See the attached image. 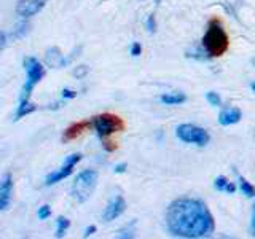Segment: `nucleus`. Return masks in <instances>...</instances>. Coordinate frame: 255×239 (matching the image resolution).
Returning a JSON list of instances; mask_svg holds the SVG:
<instances>
[{
    "label": "nucleus",
    "mask_w": 255,
    "mask_h": 239,
    "mask_svg": "<svg viewBox=\"0 0 255 239\" xmlns=\"http://www.w3.org/2000/svg\"><path fill=\"white\" fill-rule=\"evenodd\" d=\"M166 227L175 238L199 239L209 238L214 233L215 222L201 199L179 198L167 207Z\"/></svg>",
    "instance_id": "f257e3e1"
},
{
    "label": "nucleus",
    "mask_w": 255,
    "mask_h": 239,
    "mask_svg": "<svg viewBox=\"0 0 255 239\" xmlns=\"http://www.w3.org/2000/svg\"><path fill=\"white\" fill-rule=\"evenodd\" d=\"M201 46L209 58H220L230 48V38L223 24L219 19H211L207 24V29L203 35Z\"/></svg>",
    "instance_id": "f03ea898"
},
{
    "label": "nucleus",
    "mask_w": 255,
    "mask_h": 239,
    "mask_svg": "<svg viewBox=\"0 0 255 239\" xmlns=\"http://www.w3.org/2000/svg\"><path fill=\"white\" fill-rule=\"evenodd\" d=\"M24 69H26V83H24L22 90H21V96H19V104H27L30 102V94L34 91V88L40 83V80L45 77V67L43 64L40 62L37 58H29L24 59Z\"/></svg>",
    "instance_id": "7ed1b4c3"
},
{
    "label": "nucleus",
    "mask_w": 255,
    "mask_h": 239,
    "mask_svg": "<svg viewBox=\"0 0 255 239\" xmlns=\"http://www.w3.org/2000/svg\"><path fill=\"white\" fill-rule=\"evenodd\" d=\"M96 185H98V172L94 169H85L75 177L70 193L77 203H85L93 196Z\"/></svg>",
    "instance_id": "20e7f679"
},
{
    "label": "nucleus",
    "mask_w": 255,
    "mask_h": 239,
    "mask_svg": "<svg viewBox=\"0 0 255 239\" xmlns=\"http://www.w3.org/2000/svg\"><path fill=\"white\" fill-rule=\"evenodd\" d=\"M175 135H177L182 142L193 143V145H198V147H204L211 140V135L204 127L190 124V123H183L175 127Z\"/></svg>",
    "instance_id": "39448f33"
},
{
    "label": "nucleus",
    "mask_w": 255,
    "mask_h": 239,
    "mask_svg": "<svg viewBox=\"0 0 255 239\" xmlns=\"http://www.w3.org/2000/svg\"><path fill=\"white\" fill-rule=\"evenodd\" d=\"M91 123L101 139H107L110 134L125 129L123 120L117 115H112V114H102V115L94 117Z\"/></svg>",
    "instance_id": "423d86ee"
},
{
    "label": "nucleus",
    "mask_w": 255,
    "mask_h": 239,
    "mask_svg": "<svg viewBox=\"0 0 255 239\" xmlns=\"http://www.w3.org/2000/svg\"><path fill=\"white\" fill-rule=\"evenodd\" d=\"M80 159H82V155H80V153H72V155H69L66 158V161H64V164L59 167L58 171H54V172L46 175L45 185L50 187V185H54V183H58V182L64 180L66 177H69V175L74 172V167L80 163Z\"/></svg>",
    "instance_id": "0eeeda50"
},
{
    "label": "nucleus",
    "mask_w": 255,
    "mask_h": 239,
    "mask_svg": "<svg viewBox=\"0 0 255 239\" xmlns=\"http://www.w3.org/2000/svg\"><path fill=\"white\" fill-rule=\"evenodd\" d=\"M45 5L46 0H19L16 3V13L21 18H30V16L42 11Z\"/></svg>",
    "instance_id": "6e6552de"
},
{
    "label": "nucleus",
    "mask_w": 255,
    "mask_h": 239,
    "mask_svg": "<svg viewBox=\"0 0 255 239\" xmlns=\"http://www.w3.org/2000/svg\"><path fill=\"white\" fill-rule=\"evenodd\" d=\"M125 211H126L125 198L123 196H115V198H112L109 201V204L106 206V211H104V214H102V220L104 222H112V220L118 219Z\"/></svg>",
    "instance_id": "1a4fd4ad"
},
{
    "label": "nucleus",
    "mask_w": 255,
    "mask_h": 239,
    "mask_svg": "<svg viewBox=\"0 0 255 239\" xmlns=\"http://www.w3.org/2000/svg\"><path fill=\"white\" fill-rule=\"evenodd\" d=\"M13 196V177L10 172H5L0 182V211H6Z\"/></svg>",
    "instance_id": "9d476101"
},
{
    "label": "nucleus",
    "mask_w": 255,
    "mask_h": 239,
    "mask_svg": "<svg viewBox=\"0 0 255 239\" xmlns=\"http://www.w3.org/2000/svg\"><path fill=\"white\" fill-rule=\"evenodd\" d=\"M72 61V56H69V58H64V54L61 53L59 48H50L46 53H45V62L46 66H50L53 69H59V67H64L67 66V64Z\"/></svg>",
    "instance_id": "9b49d317"
},
{
    "label": "nucleus",
    "mask_w": 255,
    "mask_h": 239,
    "mask_svg": "<svg viewBox=\"0 0 255 239\" xmlns=\"http://www.w3.org/2000/svg\"><path fill=\"white\" fill-rule=\"evenodd\" d=\"M243 118V114L241 110H239L238 107H230V109H225L220 112L219 115V123L222 126H231V124H236L241 121Z\"/></svg>",
    "instance_id": "f8f14e48"
},
{
    "label": "nucleus",
    "mask_w": 255,
    "mask_h": 239,
    "mask_svg": "<svg viewBox=\"0 0 255 239\" xmlns=\"http://www.w3.org/2000/svg\"><path fill=\"white\" fill-rule=\"evenodd\" d=\"M91 124H93V123H90V121H78V123H74L72 126H69L66 131H64L62 140H64V142H69V140L77 139L78 135H82L83 131H86Z\"/></svg>",
    "instance_id": "ddd939ff"
},
{
    "label": "nucleus",
    "mask_w": 255,
    "mask_h": 239,
    "mask_svg": "<svg viewBox=\"0 0 255 239\" xmlns=\"http://www.w3.org/2000/svg\"><path fill=\"white\" fill-rule=\"evenodd\" d=\"M159 102L164 106H180V104L187 102V96L183 93H167L159 96Z\"/></svg>",
    "instance_id": "4468645a"
},
{
    "label": "nucleus",
    "mask_w": 255,
    "mask_h": 239,
    "mask_svg": "<svg viewBox=\"0 0 255 239\" xmlns=\"http://www.w3.org/2000/svg\"><path fill=\"white\" fill-rule=\"evenodd\" d=\"M214 188L217 191H225V193H230V195H233L236 191V185L228 182L225 175H219V177L214 180Z\"/></svg>",
    "instance_id": "2eb2a0df"
},
{
    "label": "nucleus",
    "mask_w": 255,
    "mask_h": 239,
    "mask_svg": "<svg viewBox=\"0 0 255 239\" xmlns=\"http://www.w3.org/2000/svg\"><path fill=\"white\" fill-rule=\"evenodd\" d=\"M238 180H239V190L243 191V195H246L247 198H254L255 196V185H252L249 180L241 177V175H239Z\"/></svg>",
    "instance_id": "dca6fc26"
},
{
    "label": "nucleus",
    "mask_w": 255,
    "mask_h": 239,
    "mask_svg": "<svg viewBox=\"0 0 255 239\" xmlns=\"http://www.w3.org/2000/svg\"><path fill=\"white\" fill-rule=\"evenodd\" d=\"M70 227V222L69 219L66 217H58V220H56V238H64L66 236V231L67 228Z\"/></svg>",
    "instance_id": "f3484780"
},
{
    "label": "nucleus",
    "mask_w": 255,
    "mask_h": 239,
    "mask_svg": "<svg viewBox=\"0 0 255 239\" xmlns=\"http://www.w3.org/2000/svg\"><path fill=\"white\" fill-rule=\"evenodd\" d=\"M37 107L34 106L32 102H27V104H19L18 106V110H16V118L14 120H19L22 117H26L29 114H32V112H35Z\"/></svg>",
    "instance_id": "a211bd4d"
},
{
    "label": "nucleus",
    "mask_w": 255,
    "mask_h": 239,
    "mask_svg": "<svg viewBox=\"0 0 255 239\" xmlns=\"http://www.w3.org/2000/svg\"><path fill=\"white\" fill-rule=\"evenodd\" d=\"M29 24L27 22H19L18 26H16V29L11 32V38H21V37H24L29 32Z\"/></svg>",
    "instance_id": "6ab92c4d"
},
{
    "label": "nucleus",
    "mask_w": 255,
    "mask_h": 239,
    "mask_svg": "<svg viewBox=\"0 0 255 239\" xmlns=\"http://www.w3.org/2000/svg\"><path fill=\"white\" fill-rule=\"evenodd\" d=\"M206 99H207V102L211 104V106H214V107H220L222 106V98L217 94V93H214V91H209L206 94Z\"/></svg>",
    "instance_id": "aec40b11"
},
{
    "label": "nucleus",
    "mask_w": 255,
    "mask_h": 239,
    "mask_svg": "<svg viewBox=\"0 0 255 239\" xmlns=\"http://www.w3.org/2000/svg\"><path fill=\"white\" fill-rule=\"evenodd\" d=\"M37 215H38V219L40 220H46V219H50L51 217V207L50 206H42V207H38V212H37Z\"/></svg>",
    "instance_id": "412c9836"
},
{
    "label": "nucleus",
    "mask_w": 255,
    "mask_h": 239,
    "mask_svg": "<svg viewBox=\"0 0 255 239\" xmlns=\"http://www.w3.org/2000/svg\"><path fill=\"white\" fill-rule=\"evenodd\" d=\"M147 30L150 32V34H153V32L156 30V22H155V16L150 14L148 19H147Z\"/></svg>",
    "instance_id": "4be33fe9"
},
{
    "label": "nucleus",
    "mask_w": 255,
    "mask_h": 239,
    "mask_svg": "<svg viewBox=\"0 0 255 239\" xmlns=\"http://www.w3.org/2000/svg\"><path fill=\"white\" fill-rule=\"evenodd\" d=\"M77 98V91L69 90V88H64L62 90V99H74Z\"/></svg>",
    "instance_id": "5701e85b"
},
{
    "label": "nucleus",
    "mask_w": 255,
    "mask_h": 239,
    "mask_svg": "<svg viewBox=\"0 0 255 239\" xmlns=\"http://www.w3.org/2000/svg\"><path fill=\"white\" fill-rule=\"evenodd\" d=\"M140 53H142V46H140V43H132V46H131V54L134 56V58H137V56H140Z\"/></svg>",
    "instance_id": "b1692460"
},
{
    "label": "nucleus",
    "mask_w": 255,
    "mask_h": 239,
    "mask_svg": "<svg viewBox=\"0 0 255 239\" xmlns=\"http://www.w3.org/2000/svg\"><path fill=\"white\" fill-rule=\"evenodd\" d=\"M251 235L255 238V206L252 209V219H251Z\"/></svg>",
    "instance_id": "393cba45"
},
{
    "label": "nucleus",
    "mask_w": 255,
    "mask_h": 239,
    "mask_svg": "<svg viewBox=\"0 0 255 239\" xmlns=\"http://www.w3.org/2000/svg\"><path fill=\"white\" fill-rule=\"evenodd\" d=\"M86 72H88V69H86L85 66H80L77 70H74V75H75V77H83V75L86 74Z\"/></svg>",
    "instance_id": "a878e982"
},
{
    "label": "nucleus",
    "mask_w": 255,
    "mask_h": 239,
    "mask_svg": "<svg viewBox=\"0 0 255 239\" xmlns=\"http://www.w3.org/2000/svg\"><path fill=\"white\" fill-rule=\"evenodd\" d=\"M96 230H98V228H96L94 225L88 227V228L85 230V233H83V238H90L91 235H94V233H96Z\"/></svg>",
    "instance_id": "bb28decb"
},
{
    "label": "nucleus",
    "mask_w": 255,
    "mask_h": 239,
    "mask_svg": "<svg viewBox=\"0 0 255 239\" xmlns=\"http://www.w3.org/2000/svg\"><path fill=\"white\" fill-rule=\"evenodd\" d=\"M126 169H128V166H126L125 163H122V164H117V166H115V172H117V174H123Z\"/></svg>",
    "instance_id": "cd10ccee"
},
{
    "label": "nucleus",
    "mask_w": 255,
    "mask_h": 239,
    "mask_svg": "<svg viewBox=\"0 0 255 239\" xmlns=\"http://www.w3.org/2000/svg\"><path fill=\"white\" fill-rule=\"evenodd\" d=\"M104 147H106V150L112 151V150H115V148H117V143H114V142H110V140H107L106 143H104Z\"/></svg>",
    "instance_id": "c85d7f7f"
},
{
    "label": "nucleus",
    "mask_w": 255,
    "mask_h": 239,
    "mask_svg": "<svg viewBox=\"0 0 255 239\" xmlns=\"http://www.w3.org/2000/svg\"><path fill=\"white\" fill-rule=\"evenodd\" d=\"M251 88H252V91L255 93V83H251Z\"/></svg>",
    "instance_id": "c756f323"
},
{
    "label": "nucleus",
    "mask_w": 255,
    "mask_h": 239,
    "mask_svg": "<svg viewBox=\"0 0 255 239\" xmlns=\"http://www.w3.org/2000/svg\"><path fill=\"white\" fill-rule=\"evenodd\" d=\"M252 64H254V66H255V59H252Z\"/></svg>",
    "instance_id": "7c9ffc66"
}]
</instances>
